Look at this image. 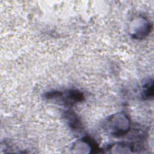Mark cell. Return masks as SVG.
Segmentation results:
<instances>
[{"mask_svg":"<svg viewBox=\"0 0 154 154\" xmlns=\"http://www.w3.org/2000/svg\"><path fill=\"white\" fill-rule=\"evenodd\" d=\"M106 125L110 133L114 136H122L127 134L130 129L129 119L123 113H118L110 116Z\"/></svg>","mask_w":154,"mask_h":154,"instance_id":"obj_1","label":"cell"},{"mask_svg":"<svg viewBox=\"0 0 154 154\" xmlns=\"http://www.w3.org/2000/svg\"><path fill=\"white\" fill-rule=\"evenodd\" d=\"M64 117L70 128L73 131H79L82 128V123L77 114L70 110L64 113Z\"/></svg>","mask_w":154,"mask_h":154,"instance_id":"obj_3","label":"cell"},{"mask_svg":"<svg viewBox=\"0 0 154 154\" xmlns=\"http://www.w3.org/2000/svg\"><path fill=\"white\" fill-rule=\"evenodd\" d=\"M139 22L140 26L137 27L135 31L132 33V37L135 39L144 38L150 33L152 28L150 23L144 17L140 18Z\"/></svg>","mask_w":154,"mask_h":154,"instance_id":"obj_2","label":"cell"},{"mask_svg":"<svg viewBox=\"0 0 154 154\" xmlns=\"http://www.w3.org/2000/svg\"><path fill=\"white\" fill-rule=\"evenodd\" d=\"M153 95V81L149 79L143 86L141 96L143 99L146 100L150 99Z\"/></svg>","mask_w":154,"mask_h":154,"instance_id":"obj_4","label":"cell"}]
</instances>
